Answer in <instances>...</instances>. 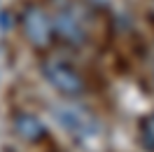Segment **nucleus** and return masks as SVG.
<instances>
[{
	"mask_svg": "<svg viewBox=\"0 0 154 152\" xmlns=\"http://www.w3.org/2000/svg\"><path fill=\"white\" fill-rule=\"evenodd\" d=\"M17 126H19V133H23L26 138H38L42 136V124L35 119V117H30V115H23L17 119Z\"/></svg>",
	"mask_w": 154,
	"mask_h": 152,
	"instance_id": "nucleus-5",
	"label": "nucleus"
},
{
	"mask_svg": "<svg viewBox=\"0 0 154 152\" xmlns=\"http://www.w3.org/2000/svg\"><path fill=\"white\" fill-rule=\"evenodd\" d=\"M45 70H47V75L51 77V82H54L61 91L75 94V91H79V89H82V80H79V75H77V73L68 66V63H63V61L47 63V66H45Z\"/></svg>",
	"mask_w": 154,
	"mask_h": 152,
	"instance_id": "nucleus-1",
	"label": "nucleus"
},
{
	"mask_svg": "<svg viewBox=\"0 0 154 152\" xmlns=\"http://www.w3.org/2000/svg\"><path fill=\"white\" fill-rule=\"evenodd\" d=\"M58 117H61V122L66 124L68 129H72L75 133H77V129L82 131L84 126H91V117L84 110H77V108H66V110L58 112Z\"/></svg>",
	"mask_w": 154,
	"mask_h": 152,
	"instance_id": "nucleus-4",
	"label": "nucleus"
},
{
	"mask_svg": "<svg viewBox=\"0 0 154 152\" xmlns=\"http://www.w3.org/2000/svg\"><path fill=\"white\" fill-rule=\"evenodd\" d=\"M23 28H26V35L33 42H38V45H45L49 40V33H51V26H49L47 17L38 7H28L26 10V14H23Z\"/></svg>",
	"mask_w": 154,
	"mask_h": 152,
	"instance_id": "nucleus-2",
	"label": "nucleus"
},
{
	"mask_svg": "<svg viewBox=\"0 0 154 152\" xmlns=\"http://www.w3.org/2000/svg\"><path fill=\"white\" fill-rule=\"evenodd\" d=\"M100 2H103V0H100Z\"/></svg>",
	"mask_w": 154,
	"mask_h": 152,
	"instance_id": "nucleus-6",
	"label": "nucleus"
},
{
	"mask_svg": "<svg viewBox=\"0 0 154 152\" xmlns=\"http://www.w3.org/2000/svg\"><path fill=\"white\" fill-rule=\"evenodd\" d=\"M54 26H56L58 35L66 40H82V28H79V24H77V19H72L70 14H66V12H61L56 17V21H54Z\"/></svg>",
	"mask_w": 154,
	"mask_h": 152,
	"instance_id": "nucleus-3",
	"label": "nucleus"
}]
</instances>
